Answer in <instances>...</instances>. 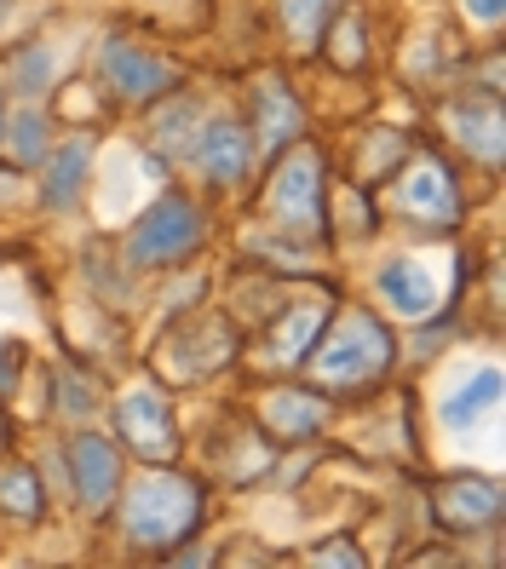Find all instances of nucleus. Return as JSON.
Listing matches in <instances>:
<instances>
[{
  "instance_id": "nucleus-20",
  "label": "nucleus",
  "mask_w": 506,
  "mask_h": 569,
  "mask_svg": "<svg viewBox=\"0 0 506 569\" xmlns=\"http://www.w3.org/2000/svg\"><path fill=\"white\" fill-rule=\"evenodd\" d=\"M52 70H58L52 47H29V52H18V63H12V81H18L23 98H41V92L52 87Z\"/></svg>"
},
{
  "instance_id": "nucleus-10",
  "label": "nucleus",
  "mask_w": 506,
  "mask_h": 569,
  "mask_svg": "<svg viewBox=\"0 0 506 569\" xmlns=\"http://www.w3.org/2000/svg\"><path fill=\"white\" fill-rule=\"evenodd\" d=\"M254 104H259V127H254L259 150H282L288 139H299L306 110L294 104V92H288L282 81H259V87H254Z\"/></svg>"
},
{
  "instance_id": "nucleus-14",
  "label": "nucleus",
  "mask_w": 506,
  "mask_h": 569,
  "mask_svg": "<svg viewBox=\"0 0 506 569\" xmlns=\"http://www.w3.org/2000/svg\"><path fill=\"white\" fill-rule=\"evenodd\" d=\"M455 139L472 156H484L489 167H500V104L495 98H466L455 110Z\"/></svg>"
},
{
  "instance_id": "nucleus-9",
  "label": "nucleus",
  "mask_w": 506,
  "mask_h": 569,
  "mask_svg": "<svg viewBox=\"0 0 506 569\" xmlns=\"http://www.w3.org/2000/svg\"><path fill=\"white\" fill-rule=\"evenodd\" d=\"M70 472H76L81 507H92V512H105L110 500H116V489H121V460H116V449L105 438H92V431H87V438H76Z\"/></svg>"
},
{
  "instance_id": "nucleus-8",
  "label": "nucleus",
  "mask_w": 506,
  "mask_h": 569,
  "mask_svg": "<svg viewBox=\"0 0 506 569\" xmlns=\"http://www.w3.org/2000/svg\"><path fill=\"white\" fill-rule=\"evenodd\" d=\"M397 202H403V213H409L415 224H426V230H449L455 213H460L455 179L437 161H415L409 173L397 179Z\"/></svg>"
},
{
  "instance_id": "nucleus-16",
  "label": "nucleus",
  "mask_w": 506,
  "mask_h": 569,
  "mask_svg": "<svg viewBox=\"0 0 506 569\" xmlns=\"http://www.w3.org/2000/svg\"><path fill=\"white\" fill-rule=\"evenodd\" d=\"M317 328H323V306H299V311H288V322L271 333V346H265V362H299V357L311 351Z\"/></svg>"
},
{
  "instance_id": "nucleus-19",
  "label": "nucleus",
  "mask_w": 506,
  "mask_h": 569,
  "mask_svg": "<svg viewBox=\"0 0 506 569\" xmlns=\"http://www.w3.org/2000/svg\"><path fill=\"white\" fill-rule=\"evenodd\" d=\"M0 512H12V518H41V483L29 466H7L0 472Z\"/></svg>"
},
{
  "instance_id": "nucleus-4",
  "label": "nucleus",
  "mask_w": 506,
  "mask_h": 569,
  "mask_svg": "<svg viewBox=\"0 0 506 569\" xmlns=\"http://www.w3.org/2000/svg\"><path fill=\"white\" fill-rule=\"evenodd\" d=\"M196 242H201V208L185 202V196H161V202L132 224L127 259L132 264H167V259H185Z\"/></svg>"
},
{
  "instance_id": "nucleus-15",
  "label": "nucleus",
  "mask_w": 506,
  "mask_h": 569,
  "mask_svg": "<svg viewBox=\"0 0 506 569\" xmlns=\"http://www.w3.org/2000/svg\"><path fill=\"white\" fill-rule=\"evenodd\" d=\"M489 409H500V368H478L460 391H449V403H444V426L449 431H466V426H478Z\"/></svg>"
},
{
  "instance_id": "nucleus-29",
  "label": "nucleus",
  "mask_w": 506,
  "mask_h": 569,
  "mask_svg": "<svg viewBox=\"0 0 506 569\" xmlns=\"http://www.w3.org/2000/svg\"><path fill=\"white\" fill-rule=\"evenodd\" d=\"M7 7H12V0H0V12H7Z\"/></svg>"
},
{
  "instance_id": "nucleus-23",
  "label": "nucleus",
  "mask_w": 506,
  "mask_h": 569,
  "mask_svg": "<svg viewBox=\"0 0 506 569\" xmlns=\"http://www.w3.org/2000/svg\"><path fill=\"white\" fill-rule=\"evenodd\" d=\"M357 41H363V23H357V18H346V29H340V63H357V58H363V47H357Z\"/></svg>"
},
{
  "instance_id": "nucleus-6",
  "label": "nucleus",
  "mask_w": 506,
  "mask_h": 569,
  "mask_svg": "<svg viewBox=\"0 0 506 569\" xmlns=\"http://www.w3.org/2000/svg\"><path fill=\"white\" fill-rule=\"evenodd\" d=\"M116 426H121V438L132 443V455L139 460H173L179 455V431H173V409H167V397L156 386H132L121 397V409H116Z\"/></svg>"
},
{
  "instance_id": "nucleus-26",
  "label": "nucleus",
  "mask_w": 506,
  "mask_h": 569,
  "mask_svg": "<svg viewBox=\"0 0 506 569\" xmlns=\"http://www.w3.org/2000/svg\"><path fill=\"white\" fill-rule=\"evenodd\" d=\"M63 403H70V415H87V409H92V397H87V386H81V380L63 375Z\"/></svg>"
},
{
  "instance_id": "nucleus-17",
  "label": "nucleus",
  "mask_w": 506,
  "mask_h": 569,
  "mask_svg": "<svg viewBox=\"0 0 506 569\" xmlns=\"http://www.w3.org/2000/svg\"><path fill=\"white\" fill-rule=\"evenodd\" d=\"M265 415H271V426L282 431V438H311V431L323 426V403H317V397H306V391L271 397V403H265Z\"/></svg>"
},
{
  "instance_id": "nucleus-22",
  "label": "nucleus",
  "mask_w": 506,
  "mask_h": 569,
  "mask_svg": "<svg viewBox=\"0 0 506 569\" xmlns=\"http://www.w3.org/2000/svg\"><path fill=\"white\" fill-rule=\"evenodd\" d=\"M12 150L23 156V161H41L47 156V116L29 104V110H18V121H12Z\"/></svg>"
},
{
  "instance_id": "nucleus-28",
  "label": "nucleus",
  "mask_w": 506,
  "mask_h": 569,
  "mask_svg": "<svg viewBox=\"0 0 506 569\" xmlns=\"http://www.w3.org/2000/svg\"><path fill=\"white\" fill-rule=\"evenodd\" d=\"M0 139H7V104H0Z\"/></svg>"
},
{
  "instance_id": "nucleus-21",
  "label": "nucleus",
  "mask_w": 506,
  "mask_h": 569,
  "mask_svg": "<svg viewBox=\"0 0 506 569\" xmlns=\"http://www.w3.org/2000/svg\"><path fill=\"white\" fill-rule=\"evenodd\" d=\"M190 132H196V104L190 98H173V104L156 116V144L161 150H190Z\"/></svg>"
},
{
  "instance_id": "nucleus-25",
  "label": "nucleus",
  "mask_w": 506,
  "mask_h": 569,
  "mask_svg": "<svg viewBox=\"0 0 506 569\" xmlns=\"http://www.w3.org/2000/svg\"><path fill=\"white\" fill-rule=\"evenodd\" d=\"M18 386V346L0 340V391H12Z\"/></svg>"
},
{
  "instance_id": "nucleus-11",
  "label": "nucleus",
  "mask_w": 506,
  "mask_h": 569,
  "mask_svg": "<svg viewBox=\"0 0 506 569\" xmlns=\"http://www.w3.org/2000/svg\"><path fill=\"white\" fill-rule=\"evenodd\" d=\"M87 167H92V144H87V139H70V144H63V150L47 161V184H41L47 208L70 213V208L81 202V190H87Z\"/></svg>"
},
{
  "instance_id": "nucleus-2",
  "label": "nucleus",
  "mask_w": 506,
  "mask_h": 569,
  "mask_svg": "<svg viewBox=\"0 0 506 569\" xmlns=\"http://www.w3.org/2000/svg\"><path fill=\"white\" fill-rule=\"evenodd\" d=\"M201 523V489L179 472H145L127 489V541L132 547H173Z\"/></svg>"
},
{
  "instance_id": "nucleus-7",
  "label": "nucleus",
  "mask_w": 506,
  "mask_h": 569,
  "mask_svg": "<svg viewBox=\"0 0 506 569\" xmlns=\"http://www.w3.org/2000/svg\"><path fill=\"white\" fill-rule=\"evenodd\" d=\"M185 156H190L214 184H242V179H248V161H254V139H248V127H242V121L214 116V121L190 139Z\"/></svg>"
},
{
  "instance_id": "nucleus-18",
  "label": "nucleus",
  "mask_w": 506,
  "mask_h": 569,
  "mask_svg": "<svg viewBox=\"0 0 506 569\" xmlns=\"http://www.w3.org/2000/svg\"><path fill=\"white\" fill-rule=\"evenodd\" d=\"M277 7H282V23H288L294 47L311 52V47L323 41V29H328V18H334V7H340V0H277Z\"/></svg>"
},
{
  "instance_id": "nucleus-12",
  "label": "nucleus",
  "mask_w": 506,
  "mask_h": 569,
  "mask_svg": "<svg viewBox=\"0 0 506 569\" xmlns=\"http://www.w3.org/2000/svg\"><path fill=\"white\" fill-rule=\"evenodd\" d=\"M380 293L391 299V311H403V317H431V306H437V288H431V277L420 271L415 259H386L380 264Z\"/></svg>"
},
{
  "instance_id": "nucleus-3",
  "label": "nucleus",
  "mask_w": 506,
  "mask_h": 569,
  "mask_svg": "<svg viewBox=\"0 0 506 569\" xmlns=\"http://www.w3.org/2000/svg\"><path fill=\"white\" fill-rule=\"evenodd\" d=\"M271 208H277V224L288 237H306L317 242L323 237V156L299 144L271 179Z\"/></svg>"
},
{
  "instance_id": "nucleus-24",
  "label": "nucleus",
  "mask_w": 506,
  "mask_h": 569,
  "mask_svg": "<svg viewBox=\"0 0 506 569\" xmlns=\"http://www.w3.org/2000/svg\"><path fill=\"white\" fill-rule=\"evenodd\" d=\"M460 7H466V18H478V23H500L506 0H460Z\"/></svg>"
},
{
  "instance_id": "nucleus-27",
  "label": "nucleus",
  "mask_w": 506,
  "mask_h": 569,
  "mask_svg": "<svg viewBox=\"0 0 506 569\" xmlns=\"http://www.w3.org/2000/svg\"><path fill=\"white\" fill-rule=\"evenodd\" d=\"M317 563H363L357 552H346V541H334L328 552H317Z\"/></svg>"
},
{
  "instance_id": "nucleus-13",
  "label": "nucleus",
  "mask_w": 506,
  "mask_h": 569,
  "mask_svg": "<svg viewBox=\"0 0 506 569\" xmlns=\"http://www.w3.org/2000/svg\"><path fill=\"white\" fill-rule=\"evenodd\" d=\"M437 512H444L455 529H478V523H495L500 518V483L489 478H466V483H449L437 495Z\"/></svg>"
},
{
  "instance_id": "nucleus-1",
  "label": "nucleus",
  "mask_w": 506,
  "mask_h": 569,
  "mask_svg": "<svg viewBox=\"0 0 506 569\" xmlns=\"http://www.w3.org/2000/svg\"><path fill=\"white\" fill-rule=\"evenodd\" d=\"M391 328L375 322L368 311H346L340 322L328 328V340L311 346V375L334 391H357V386H375L386 368H391Z\"/></svg>"
},
{
  "instance_id": "nucleus-5",
  "label": "nucleus",
  "mask_w": 506,
  "mask_h": 569,
  "mask_svg": "<svg viewBox=\"0 0 506 569\" xmlns=\"http://www.w3.org/2000/svg\"><path fill=\"white\" fill-rule=\"evenodd\" d=\"M98 76H105L121 98H132V104H150V98L173 92V81H179L173 63L145 52L139 41H127V36H110L105 47H98Z\"/></svg>"
}]
</instances>
